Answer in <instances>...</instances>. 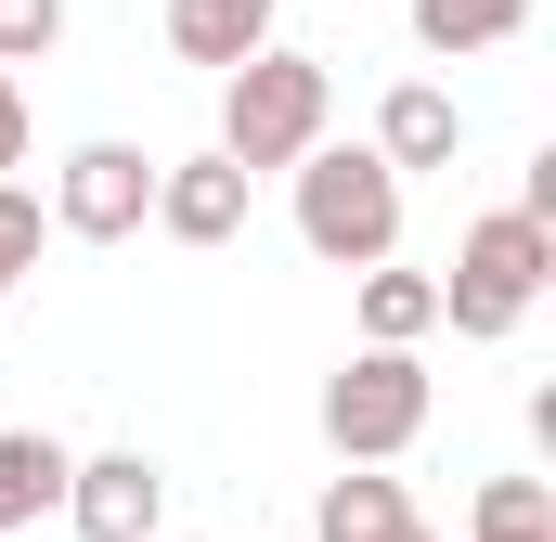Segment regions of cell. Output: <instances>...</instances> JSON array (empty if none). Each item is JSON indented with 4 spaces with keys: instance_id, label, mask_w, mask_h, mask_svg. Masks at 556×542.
<instances>
[{
    "instance_id": "cell-13",
    "label": "cell",
    "mask_w": 556,
    "mask_h": 542,
    "mask_svg": "<svg viewBox=\"0 0 556 542\" xmlns=\"http://www.w3.org/2000/svg\"><path fill=\"white\" fill-rule=\"evenodd\" d=\"M518 26H531V0H415V52H440V65L453 52H505Z\"/></svg>"
},
{
    "instance_id": "cell-5",
    "label": "cell",
    "mask_w": 556,
    "mask_h": 542,
    "mask_svg": "<svg viewBox=\"0 0 556 542\" xmlns=\"http://www.w3.org/2000/svg\"><path fill=\"white\" fill-rule=\"evenodd\" d=\"M142 220H155V155H142V142H78V155L52 168V233L130 246Z\"/></svg>"
},
{
    "instance_id": "cell-16",
    "label": "cell",
    "mask_w": 556,
    "mask_h": 542,
    "mask_svg": "<svg viewBox=\"0 0 556 542\" xmlns=\"http://www.w3.org/2000/svg\"><path fill=\"white\" fill-rule=\"evenodd\" d=\"M39 233H52V220H39V194H13V181H0V297L39 271Z\"/></svg>"
},
{
    "instance_id": "cell-3",
    "label": "cell",
    "mask_w": 556,
    "mask_h": 542,
    "mask_svg": "<svg viewBox=\"0 0 556 542\" xmlns=\"http://www.w3.org/2000/svg\"><path fill=\"white\" fill-rule=\"evenodd\" d=\"M544 284H556V233H544V220H518V207H492V220H466V233H453L440 323H453V336H518Z\"/></svg>"
},
{
    "instance_id": "cell-4",
    "label": "cell",
    "mask_w": 556,
    "mask_h": 542,
    "mask_svg": "<svg viewBox=\"0 0 556 542\" xmlns=\"http://www.w3.org/2000/svg\"><path fill=\"white\" fill-rule=\"evenodd\" d=\"M324 439H337V465H402L427 439V362L415 349H350L324 375Z\"/></svg>"
},
{
    "instance_id": "cell-8",
    "label": "cell",
    "mask_w": 556,
    "mask_h": 542,
    "mask_svg": "<svg viewBox=\"0 0 556 542\" xmlns=\"http://www.w3.org/2000/svg\"><path fill=\"white\" fill-rule=\"evenodd\" d=\"M453 155H466V104H453L440 78H402V91L376 104V168L415 181V168H453Z\"/></svg>"
},
{
    "instance_id": "cell-17",
    "label": "cell",
    "mask_w": 556,
    "mask_h": 542,
    "mask_svg": "<svg viewBox=\"0 0 556 542\" xmlns=\"http://www.w3.org/2000/svg\"><path fill=\"white\" fill-rule=\"evenodd\" d=\"M13 168H26V91L0 78V181H13Z\"/></svg>"
},
{
    "instance_id": "cell-14",
    "label": "cell",
    "mask_w": 556,
    "mask_h": 542,
    "mask_svg": "<svg viewBox=\"0 0 556 542\" xmlns=\"http://www.w3.org/2000/svg\"><path fill=\"white\" fill-rule=\"evenodd\" d=\"M479 542H556V491L544 478H479Z\"/></svg>"
},
{
    "instance_id": "cell-10",
    "label": "cell",
    "mask_w": 556,
    "mask_h": 542,
    "mask_svg": "<svg viewBox=\"0 0 556 542\" xmlns=\"http://www.w3.org/2000/svg\"><path fill=\"white\" fill-rule=\"evenodd\" d=\"M415 530V491L389 478V465H350V478H324V504H311V542H402Z\"/></svg>"
},
{
    "instance_id": "cell-6",
    "label": "cell",
    "mask_w": 556,
    "mask_h": 542,
    "mask_svg": "<svg viewBox=\"0 0 556 542\" xmlns=\"http://www.w3.org/2000/svg\"><path fill=\"white\" fill-rule=\"evenodd\" d=\"M65 517H78V542H155L168 530V465L155 452H91L65 478Z\"/></svg>"
},
{
    "instance_id": "cell-12",
    "label": "cell",
    "mask_w": 556,
    "mask_h": 542,
    "mask_svg": "<svg viewBox=\"0 0 556 542\" xmlns=\"http://www.w3.org/2000/svg\"><path fill=\"white\" fill-rule=\"evenodd\" d=\"M440 336V271H363V349H427Z\"/></svg>"
},
{
    "instance_id": "cell-18",
    "label": "cell",
    "mask_w": 556,
    "mask_h": 542,
    "mask_svg": "<svg viewBox=\"0 0 556 542\" xmlns=\"http://www.w3.org/2000/svg\"><path fill=\"white\" fill-rule=\"evenodd\" d=\"M402 542H440V530H427V517H415V530H402Z\"/></svg>"
},
{
    "instance_id": "cell-15",
    "label": "cell",
    "mask_w": 556,
    "mask_h": 542,
    "mask_svg": "<svg viewBox=\"0 0 556 542\" xmlns=\"http://www.w3.org/2000/svg\"><path fill=\"white\" fill-rule=\"evenodd\" d=\"M39 52H65V0H0V78Z\"/></svg>"
},
{
    "instance_id": "cell-9",
    "label": "cell",
    "mask_w": 556,
    "mask_h": 542,
    "mask_svg": "<svg viewBox=\"0 0 556 542\" xmlns=\"http://www.w3.org/2000/svg\"><path fill=\"white\" fill-rule=\"evenodd\" d=\"M65 478H78V452L65 439H39V426H0V542L39 530V517H65Z\"/></svg>"
},
{
    "instance_id": "cell-1",
    "label": "cell",
    "mask_w": 556,
    "mask_h": 542,
    "mask_svg": "<svg viewBox=\"0 0 556 542\" xmlns=\"http://www.w3.org/2000/svg\"><path fill=\"white\" fill-rule=\"evenodd\" d=\"M285 181H298V246L324 271H389V246H402V181L376 168V142H311Z\"/></svg>"
},
{
    "instance_id": "cell-11",
    "label": "cell",
    "mask_w": 556,
    "mask_h": 542,
    "mask_svg": "<svg viewBox=\"0 0 556 542\" xmlns=\"http://www.w3.org/2000/svg\"><path fill=\"white\" fill-rule=\"evenodd\" d=\"M168 52L233 78L247 52H273V0H168Z\"/></svg>"
},
{
    "instance_id": "cell-7",
    "label": "cell",
    "mask_w": 556,
    "mask_h": 542,
    "mask_svg": "<svg viewBox=\"0 0 556 542\" xmlns=\"http://www.w3.org/2000/svg\"><path fill=\"white\" fill-rule=\"evenodd\" d=\"M155 233L168 246H233L247 233V168L233 155H168L155 168Z\"/></svg>"
},
{
    "instance_id": "cell-2",
    "label": "cell",
    "mask_w": 556,
    "mask_h": 542,
    "mask_svg": "<svg viewBox=\"0 0 556 542\" xmlns=\"http://www.w3.org/2000/svg\"><path fill=\"white\" fill-rule=\"evenodd\" d=\"M324 117H337V78L273 39V52H247V65L220 78V142H207V155H233V168L260 181V168H298V155L324 142Z\"/></svg>"
}]
</instances>
